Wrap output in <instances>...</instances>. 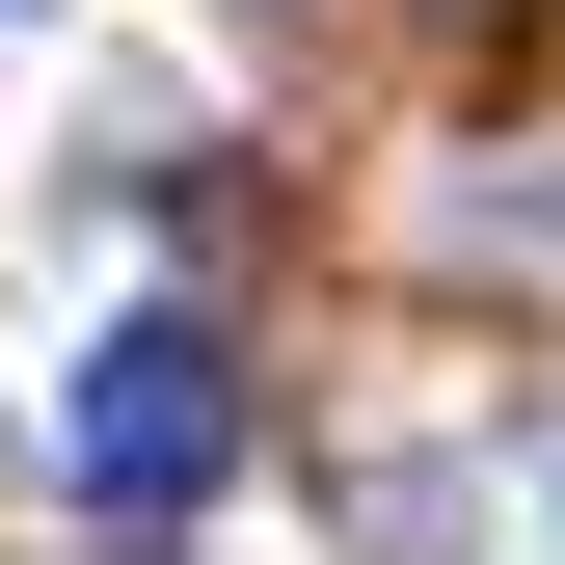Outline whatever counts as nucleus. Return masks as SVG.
<instances>
[{
  "instance_id": "nucleus-1",
  "label": "nucleus",
  "mask_w": 565,
  "mask_h": 565,
  "mask_svg": "<svg viewBox=\"0 0 565 565\" xmlns=\"http://www.w3.org/2000/svg\"><path fill=\"white\" fill-rule=\"evenodd\" d=\"M216 458H243V350H216V323H108V350H82V512H108V539H189Z\"/></svg>"
}]
</instances>
